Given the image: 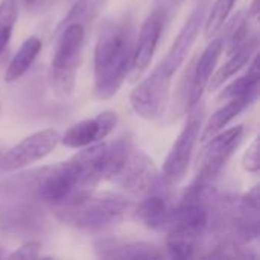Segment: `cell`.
<instances>
[{
	"label": "cell",
	"instance_id": "1",
	"mask_svg": "<svg viewBox=\"0 0 260 260\" xmlns=\"http://www.w3.org/2000/svg\"><path fill=\"white\" fill-rule=\"evenodd\" d=\"M136 44L134 21L129 15L108 20L96 41L93 69L98 99L113 98L128 78Z\"/></svg>",
	"mask_w": 260,
	"mask_h": 260
},
{
	"label": "cell",
	"instance_id": "2",
	"mask_svg": "<svg viewBox=\"0 0 260 260\" xmlns=\"http://www.w3.org/2000/svg\"><path fill=\"white\" fill-rule=\"evenodd\" d=\"M134 203L119 193H96L94 190L78 197L62 206L52 207L62 224L84 232H98L123 222L133 216Z\"/></svg>",
	"mask_w": 260,
	"mask_h": 260
},
{
	"label": "cell",
	"instance_id": "3",
	"mask_svg": "<svg viewBox=\"0 0 260 260\" xmlns=\"http://www.w3.org/2000/svg\"><path fill=\"white\" fill-rule=\"evenodd\" d=\"M59 37L53 50L49 69V81L53 91L61 98H69L75 91L76 72L84 47L85 29L79 21H72L58 30Z\"/></svg>",
	"mask_w": 260,
	"mask_h": 260
},
{
	"label": "cell",
	"instance_id": "4",
	"mask_svg": "<svg viewBox=\"0 0 260 260\" xmlns=\"http://www.w3.org/2000/svg\"><path fill=\"white\" fill-rule=\"evenodd\" d=\"M189 117L186 120V125L183 126L181 133L178 134L177 140L174 142L160 174L158 186L165 189H171L177 186L180 181L184 180L189 165L193 155V149L197 142L200 140V133L204 122L206 107L204 104L198 102L193 108L189 111Z\"/></svg>",
	"mask_w": 260,
	"mask_h": 260
},
{
	"label": "cell",
	"instance_id": "5",
	"mask_svg": "<svg viewBox=\"0 0 260 260\" xmlns=\"http://www.w3.org/2000/svg\"><path fill=\"white\" fill-rule=\"evenodd\" d=\"M172 75L161 62L131 91L129 102L134 113L149 122L161 119L171 102Z\"/></svg>",
	"mask_w": 260,
	"mask_h": 260
},
{
	"label": "cell",
	"instance_id": "6",
	"mask_svg": "<svg viewBox=\"0 0 260 260\" xmlns=\"http://www.w3.org/2000/svg\"><path fill=\"white\" fill-rule=\"evenodd\" d=\"M108 180L129 195L145 197L158 186L160 172L145 151L131 145Z\"/></svg>",
	"mask_w": 260,
	"mask_h": 260
},
{
	"label": "cell",
	"instance_id": "7",
	"mask_svg": "<svg viewBox=\"0 0 260 260\" xmlns=\"http://www.w3.org/2000/svg\"><path fill=\"white\" fill-rule=\"evenodd\" d=\"M245 128L236 125L229 129H221L204 142V146L197 158V180L204 183H213L221 174L229 158L238 149L242 142Z\"/></svg>",
	"mask_w": 260,
	"mask_h": 260
},
{
	"label": "cell",
	"instance_id": "8",
	"mask_svg": "<svg viewBox=\"0 0 260 260\" xmlns=\"http://www.w3.org/2000/svg\"><path fill=\"white\" fill-rule=\"evenodd\" d=\"M61 136L55 129H41L21 139L0 155V172H14L47 157L59 143Z\"/></svg>",
	"mask_w": 260,
	"mask_h": 260
},
{
	"label": "cell",
	"instance_id": "9",
	"mask_svg": "<svg viewBox=\"0 0 260 260\" xmlns=\"http://www.w3.org/2000/svg\"><path fill=\"white\" fill-rule=\"evenodd\" d=\"M207 47L198 56V59L187 69V93H186V110L189 111L198 102H201L203 93L209 85V81L215 72V67L224 52L225 37L221 34L216 38H210Z\"/></svg>",
	"mask_w": 260,
	"mask_h": 260
},
{
	"label": "cell",
	"instance_id": "10",
	"mask_svg": "<svg viewBox=\"0 0 260 260\" xmlns=\"http://www.w3.org/2000/svg\"><path fill=\"white\" fill-rule=\"evenodd\" d=\"M161 32H163V12L161 9H155L146 17V20L140 27L139 37L136 38L133 62L128 73L131 82L139 81L142 75L146 72V69L149 67Z\"/></svg>",
	"mask_w": 260,
	"mask_h": 260
},
{
	"label": "cell",
	"instance_id": "11",
	"mask_svg": "<svg viewBox=\"0 0 260 260\" xmlns=\"http://www.w3.org/2000/svg\"><path fill=\"white\" fill-rule=\"evenodd\" d=\"M117 113L113 110H105L91 119L81 120L72 125L64 136L61 137V143L67 148L81 149L98 142H102L107 136L113 133L117 125Z\"/></svg>",
	"mask_w": 260,
	"mask_h": 260
},
{
	"label": "cell",
	"instance_id": "12",
	"mask_svg": "<svg viewBox=\"0 0 260 260\" xmlns=\"http://www.w3.org/2000/svg\"><path fill=\"white\" fill-rule=\"evenodd\" d=\"M46 219L37 203H0V230L20 235L43 232Z\"/></svg>",
	"mask_w": 260,
	"mask_h": 260
},
{
	"label": "cell",
	"instance_id": "13",
	"mask_svg": "<svg viewBox=\"0 0 260 260\" xmlns=\"http://www.w3.org/2000/svg\"><path fill=\"white\" fill-rule=\"evenodd\" d=\"M209 0H200L195 8L192 9L190 15L184 21L183 27L180 29L177 38L174 40V44L171 46L168 55L161 61V64L171 72L175 73L187 58L192 46L195 44V40L200 34V29L204 24L206 20V11H207Z\"/></svg>",
	"mask_w": 260,
	"mask_h": 260
},
{
	"label": "cell",
	"instance_id": "14",
	"mask_svg": "<svg viewBox=\"0 0 260 260\" xmlns=\"http://www.w3.org/2000/svg\"><path fill=\"white\" fill-rule=\"evenodd\" d=\"M168 190L169 189L158 186L152 192L145 195V200H142L139 204L134 206L133 216L139 219L148 229H152V230L166 229L171 212H172Z\"/></svg>",
	"mask_w": 260,
	"mask_h": 260
},
{
	"label": "cell",
	"instance_id": "15",
	"mask_svg": "<svg viewBox=\"0 0 260 260\" xmlns=\"http://www.w3.org/2000/svg\"><path fill=\"white\" fill-rule=\"evenodd\" d=\"M94 251L102 259H161L165 253L154 244L122 241V239H101L94 242Z\"/></svg>",
	"mask_w": 260,
	"mask_h": 260
},
{
	"label": "cell",
	"instance_id": "16",
	"mask_svg": "<svg viewBox=\"0 0 260 260\" xmlns=\"http://www.w3.org/2000/svg\"><path fill=\"white\" fill-rule=\"evenodd\" d=\"M256 99H257V93H250V94H242V96H236V98L225 101L227 104H224L221 108H218L212 114V117L207 120V123L203 126V131L200 133V140L206 142L213 134L224 129L235 117H238Z\"/></svg>",
	"mask_w": 260,
	"mask_h": 260
},
{
	"label": "cell",
	"instance_id": "17",
	"mask_svg": "<svg viewBox=\"0 0 260 260\" xmlns=\"http://www.w3.org/2000/svg\"><path fill=\"white\" fill-rule=\"evenodd\" d=\"M257 46H259L257 35L253 34L251 38L244 46H241L239 49H236L235 52H232L230 55H227L229 59L221 66V69L215 75H212V78L209 81V85H207L209 90L210 91L218 90L221 85H224V82L227 79H230L238 72H241L251 61V58L257 53Z\"/></svg>",
	"mask_w": 260,
	"mask_h": 260
},
{
	"label": "cell",
	"instance_id": "18",
	"mask_svg": "<svg viewBox=\"0 0 260 260\" xmlns=\"http://www.w3.org/2000/svg\"><path fill=\"white\" fill-rule=\"evenodd\" d=\"M41 47H43V44H41V40L38 37L26 38L23 41V44L20 46V49L17 50V53L12 56V59L6 69L5 82H14L17 79H20L29 70L32 62L35 61Z\"/></svg>",
	"mask_w": 260,
	"mask_h": 260
},
{
	"label": "cell",
	"instance_id": "19",
	"mask_svg": "<svg viewBox=\"0 0 260 260\" xmlns=\"http://www.w3.org/2000/svg\"><path fill=\"white\" fill-rule=\"evenodd\" d=\"M247 66H248L247 73L242 75L241 78H238L236 81H233L232 84H229L219 93L218 101H229L232 98L242 96V94H250V93H257L259 94V55L256 53Z\"/></svg>",
	"mask_w": 260,
	"mask_h": 260
},
{
	"label": "cell",
	"instance_id": "20",
	"mask_svg": "<svg viewBox=\"0 0 260 260\" xmlns=\"http://www.w3.org/2000/svg\"><path fill=\"white\" fill-rule=\"evenodd\" d=\"M200 238L180 230H168L166 250L174 259H190L195 256Z\"/></svg>",
	"mask_w": 260,
	"mask_h": 260
},
{
	"label": "cell",
	"instance_id": "21",
	"mask_svg": "<svg viewBox=\"0 0 260 260\" xmlns=\"http://www.w3.org/2000/svg\"><path fill=\"white\" fill-rule=\"evenodd\" d=\"M236 0H216L212 5V9L209 14H206V20H204V35L207 40H210L212 37H215L222 26L225 24L230 12L233 11Z\"/></svg>",
	"mask_w": 260,
	"mask_h": 260
},
{
	"label": "cell",
	"instance_id": "22",
	"mask_svg": "<svg viewBox=\"0 0 260 260\" xmlns=\"http://www.w3.org/2000/svg\"><path fill=\"white\" fill-rule=\"evenodd\" d=\"M17 0H0V55L5 52L17 21Z\"/></svg>",
	"mask_w": 260,
	"mask_h": 260
},
{
	"label": "cell",
	"instance_id": "23",
	"mask_svg": "<svg viewBox=\"0 0 260 260\" xmlns=\"http://www.w3.org/2000/svg\"><path fill=\"white\" fill-rule=\"evenodd\" d=\"M105 3H107V0H78L73 5V8L69 11V14L66 15V18L59 23V26H58L56 30H59L61 27H64L66 24H69L72 21L82 23V20L93 18L99 12V9L104 8Z\"/></svg>",
	"mask_w": 260,
	"mask_h": 260
},
{
	"label": "cell",
	"instance_id": "24",
	"mask_svg": "<svg viewBox=\"0 0 260 260\" xmlns=\"http://www.w3.org/2000/svg\"><path fill=\"white\" fill-rule=\"evenodd\" d=\"M244 169L251 172V174H257L259 172L260 163H259V139L256 137L250 146L247 148L245 154H244Z\"/></svg>",
	"mask_w": 260,
	"mask_h": 260
},
{
	"label": "cell",
	"instance_id": "25",
	"mask_svg": "<svg viewBox=\"0 0 260 260\" xmlns=\"http://www.w3.org/2000/svg\"><path fill=\"white\" fill-rule=\"evenodd\" d=\"M40 250H41V245L38 242L29 241L23 244L21 247H18L14 253L8 254V257L9 259H38L41 257Z\"/></svg>",
	"mask_w": 260,
	"mask_h": 260
},
{
	"label": "cell",
	"instance_id": "26",
	"mask_svg": "<svg viewBox=\"0 0 260 260\" xmlns=\"http://www.w3.org/2000/svg\"><path fill=\"white\" fill-rule=\"evenodd\" d=\"M247 15L250 18H256L259 15V0H253L251 5L248 6V11H247Z\"/></svg>",
	"mask_w": 260,
	"mask_h": 260
},
{
	"label": "cell",
	"instance_id": "27",
	"mask_svg": "<svg viewBox=\"0 0 260 260\" xmlns=\"http://www.w3.org/2000/svg\"><path fill=\"white\" fill-rule=\"evenodd\" d=\"M23 3H24L26 8H32V6H35L37 0H23Z\"/></svg>",
	"mask_w": 260,
	"mask_h": 260
},
{
	"label": "cell",
	"instance_id": "28",
	"mask_svg": "<svg viewBox=\"0 0 260 260\" xmlns=\"http://www.w3.org/2000/svg\"><path fill=\"white\" fill-rule=\"evenodd\" d=\"M5 256H6V254H5V253L2 251V248H0V257H5Z\"/></svg>",
	"mask_w": 260,
	"mask_h": 260
}]
</instances>
